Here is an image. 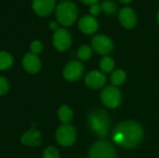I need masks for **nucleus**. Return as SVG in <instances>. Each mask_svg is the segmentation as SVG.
Wrapping results in <instances>:
<instances>
[{"instance_id": "4be33fe9", "label": "nucleus", "mask_w": 159, "mask_h": 158, "mask_svg": "<svg viewBox=\"0 0 159 158\" xmlns=\"http://www.w3.org/2000/svg\"><path fill=\"white\" fill-rule=\"evenodd\" d=\"M43 158H60L59 151L53 146H48L43 152Z\"/></svg>"}, {"instance_id": "2eb2a0df", "label": "nucleus", "mask_w": 159, "mask_h": 158, "mask_svg": "<svg viewBox=\"0 0 159 158\" xmlns=\"http://www.w3.org/2000/svg\"><path fill=\"white\" fill-rule=\"evenodd\" d=\"M105 75L99 71H91L85 77V83L89 88H100L105 84Z\"/></svg>"}, {"instance_id": "423d86ee", "label": "nucleus", "mask_w": 159, "mask_h": 158, "mask_svg": "<svg viewBox=\"0 0 159 158\" xmlns=\"http://www.w3.org/2000/svg\"><path fill=\"white\" fill-rule=\"evenodd\" d=\"M89 158H116V153L113 145L106 141L95 142L89 150Z\"/></svg>"}, {"instance_id": "f8f14e48", "label": "nucleus", "mask_w": 159, "mask_h": 158, "mask_svg": "<svg viewBox=\"0 0 159 158\" xmlns=\"http://www.w3.org/2000/svg\"><path fill=\"white\" fill-rule=\"evenodd\" d=\"M42 141H43V137L41 131L34 128H31L29 130L24 132L20 137V142L23 145L29 147L40 146Z\"/></svg>"}, {"instance_id": "6ab92c4d", "label": "nucleus", "mask_w": 159, "mask_h": 158, "mask_svg": "<svg viewBox=\"0 0 159 158\" xmlns=\"http://www.w3.org/2000/svg\"><path fill=\"white\" fill-rule=\"evenodd\" d=\"M126 73L121 70V69H118V70H116L112 75H111V83L116 87V86H120L122 85L125 81H126Z\"/></svg>"}, {"instance_id": "a211bd4d", "label": "nucleus", "mask_w": 159, "mask_h": 158, "mask_svg": "<svg viewBox=\"0 0 159 158\" xmlns=\"http://www.w3.org/2000/svg\"><path fill=\"white\" fill-rule=\"evenodd\" d=\"M101 7L102 12L108 16L115 15L117 12V5L113 0H103L101 4Z\"/></svg>"}, {"instance_id": "5701e85b", "label": "nucleus", "mask_w": 159, "mask_h": 158, "mask_svg": "<svg viewBox=\"0 0 159 158\" xmlns=\"http://www.w3.org/2000/svg\"><path fill=\"white\" fill-rule=\"evenodd\" d=\"M44 48L43 43L40 40H34L31 44H30V50L33 54L38 55L42 52Z\"/></svg>"}, {"instance_id": "cd10ccee", "label": "nucleus", "mask_w": 159, "mask_h": 158, "mask_svg": "<svg viewBox=\"0 0 159 158\" xmlns=\"http://www.w3.org/2000/svg\"><path fill=\"white\" fill-rule=\"evenodd\" d=\"M120 3H122V4H124V5H129V4H130L133 0H118Z\"/></svg>"}, {"instance_id": "6e6552de", "label": "nucleus", "mask_w": 159, "mask_h": 158, "mask_svg": "<svg viewBox=\"0 0 159 158\" xmlns=\"http://www.w3.org/2000/svg\"><path fill=\"white\" fill-rule=\"evenodd\" d=\"M118 21L121 24V26L125 29L131 30L135 28L138 22V16L134 8L130 7H122L117 14Z\"/></svg>"}, {"instance_id": "412c9836", "label": "nucleus", "mask_w": 159, "mask_h": 158, "mask_svg": "<svg viewBox=\"0 0 159 158\" xmlns=\"http://www.w3.org/2000/svg\"><path fill=\"white\" fill-rule=\"evenodd\" d=\"M92 56V48L88 45H82L77 49V57L81 61H88Z\"/></svg>"}, {"instance_id": "4468645a", "label": "nucleus", "mask_w": 159, "mask_h": 158, "mask_svg": "<svg viewBox=\"0 0 159 158\" xmlns=\"http://www.w3.org/2000/svg\"><path fill=\"white\" fill-rule=\"evenodd\" d=\"M56 8V0H33V9L40 17H47Z\"/></svg>"}, {"instance_id": "bb28decb", "label": "nucleus", "mask_w": 159, "mask_h": 158, "mask_svg": "<svg viewBox=\"0 0 159 158\" xmlns=\"http://www.w3.org/2000/svg\"><path fill=\"white\" fill-rule=\"evenodd\" d=\"M80 2H82L83 4L88 5V6H91L93 4H97L99 2V0H80Z\"/></svg>"}, {"instance_id": "c85d7f7f", "label": "nucleus", "mask_w": 159, "mask_h": 158, "mask_svg": "<svg viewBox=\"0 0 159 158\" xmlns=\"http://www.w3.org/2000/svg\"><path fill=\"white\" fill-rule=\"evenodd\" d=\"M157 24L159 25V9L157 10Z\"/></svg>"}, {"instance_id": "9b49d317", "label": "nucleus", "mask_w": 159, "mask_h": 158, "mask_svg": "<svg viewBox=\"0 0 159 158\" xmlns=\"http://www.w3.org/2000/svg\"><path fill=\"white\" fill-rule=\"evenodd\" d=\"M99 27H100V23H99L98 20L96 19V17H94L90 14L82 16L78 20L79 30L83 34H88V35L94 34L98 31Z\"/></svg>"}, {"instance_id": "ddd939ff", "label": "nucleus", "mask_w": 159, "mask_h": 158, "mask_svg": "<svg viewBox=\"0 0 159 158\" xmlns=\"http://www.w3.org/2000/svg\"><path fill=\"white\" fill-rule=\"evenodd\" d=\"M22 67L29 74H37L42 67V63L38 55L33 54L32 52L26 53L22 59Z\"/></svg>"}, {"instance_id": "393cba45", "label": "nucleus", "mask_w": 159, "mask_h": 158, "mask_svg": "<svg viewBox=\"0 0 159 158\" xmlns=\"http://www.w3.org/2000/svg\"><path fill=\"white\" fill-rule=\"evenodd\" d=\"M102 13V7L100 4H93L91 6H89V14L96 17L99 16Z\"/></svg>"}, {"instance_id": "1a4fd4ad", "label": "nucleus", "mask_w": 159, "mask_h": 158, "mask_svg": "<svg viewBox=\"0 0 159 158\" xmlns=\"http://www.w3.org/2000/svg\"><path fill=\"white\" fill-rule=\"evenodd\" d=\"M102 103L108 108L115 109L121 102V93L115 86H109L103 89L101 96Z\"/></svg>"}, {"instance_id": "dca6fc26", "label": "nucleus", "mask_w": 159, "mask_h": 158, "mask_svg": "<svg viewBox=\"0 0 159 158\" xmlns=\"http://www.w3.org/2000/svg\"><path fill=\"white\" fill-rule=\"evenodd\" d=\"M14 63V58L13 56L5 50L0 51V71H7Z\"/></svg>"}, {"instance_id": "a878e982", "label": "nucleus", "mask_w": 159, "mask_h": 158, "mask_svg": "<svg viewBox=\"0 0 159 158\" xmlns=\"http://www.w3.org/2000/svg\"><path fill=\"white\" fill-rule=\"evenodd\" d=\"M48 27H49V29H50V30H52V31L56 32V31L59 29V24H58V21H51V22L49 23Z\"/></svg>"}, {"instance_id": "7ed1b4c3", "label": "nucleus", "mask_w": 159, "mask_h": 158, "mask_svg": "<svg viewBox=\"0 0 159 158\" xmlns=\"http://www.w3.org/2000/svg\"><path fill=\"white\" fill-rule=\"evenodd\" d=\"M89 123L90 129L99 136L105 137L111 125L110 117L103 110H96L89 115Z\"/></svg>"}, {"instance_id": "aec40b11", "label": "nucleus", "mask_w": 159, "mask_h": 158, "mask_svg": "<svg viewBox=\"0 0 159 158\" xmlns=\"http://www.w3.org/2000/svg\"><path fill=\"white\" fill-rule=\"evenodd\" d=\"M100 68L104 73H110L115 68V61L109 56H104L100 61Z\"/></svg>"}, {"instance_id": "20e7f679", "label": "nucleus", "mask_w": 159, "mask_h": 158, "mask_svg": "<svg viewBox=\"0 0 159 158\" xmlns=\"http://www.w3.org/2000/svg\"><path fill=\"white\" fill-rule=\"evenodd\" d=\"M75 139L76 131L72 125L62 124L58 128L56 131V141L60 145L63 147H69L75 143Z\"/></svg>"}, {"instance_id": "f03ea898", "label": "nucleus", "mask_w": 159, "mask_h": 158, "mask_svg": "<svg viewBox=\"0 0 159 158\" xmlns=\"http://www.w3.org/2000/svg\"><path fill=\"white\" fill-rule=\"evenodd\" d=\"M55 15L58 23L64 27L73 25L78 17L77 6L70 0H63L57 5L55 8Z\"/></svg>"}, {"instance_id": "39448f33", "label": "nucleus", "mask_w": 159, "mask_h": 158, "mask_svg": "<svg viewBox=\"0 0 159 158\" xmlns=\"http://www.w3.org/2000/svg\"><path fill=\"white\" fill-rule=\"evenodd\" d=\"M114 42L112 39L102 34H96L91 39V48L98 54L107 56L114 49Z\"/></svg>"}, {"instance_id": "f3484780", "label": "nucleus", "mask_w": 159, "mask_h": 158, "mask_svg": "<svg viewBox=\"0 0 159 158\" xmlns=\"http://www.w3.org/2000/svg\"><path fill=\"white\" fill-rule=\"evenodd\" d=\"M58 117L62 124H69L73 118V111L67 105H61L58 110Z\"/></svg>"}, {"instance_id": "f257e3e1", "label": "nucleus", "mask_w": 159, "mask_h": 158, "mask_svg": "<svg viewBox=\"0 0 159 158\" xmlns=\"http://www.w3.org/2000/svg\"><path fill=\"white\" fill-rule=\"evenodd\" d=\"M143 138V129L140 124L134 121H126L118 124L113 133L114 142L124 147L133 148L137 146Z\"/></svg>"}, {"instance_id": "0eeeda50", "label": "nucleus", "mask_w": 159, "mask_h": 158, "mask_svg": "<svg viewBox=\"0 0 159 158\" xmlns=\"http://www.w3.org/2000/svg\"><path fill=\"white\" fill-rule=\"evenodd\" d=\"M72 34L66 28H59L56 32H54L52 43L58 51L64 52L68 50L72 45Z\"/></svg>"}, {"instance_id": "b1692460", "label": "nucleus", "mask_w": 159, "mask_h": 158, "mask_svg": "<svg viewBox=\"0 0 159 158\" xmlns=\"http://www.w3.org/2000/svg\"><path fill=\"white\" fill-rule=\"evenodd\" d=\"M8 89H9V81L4 76H0V96H3L6 93H7Z\"/></svg>"}, {"instance_id": "9d476101", "label": "nucleus", "mask_w": 159, "mask_h": 158, "mask_svg": "<svg viewBox=\"0 0 159 158\" xmlns=\"http://www.w3.org/2000/svg\"><path fill=\"white\" fill-rule=\"evenodd\" d=\"M84 72V66L80 61H71L63 69V77L69 82H75L78 80Z\"/></svg>"}]
</instances>
